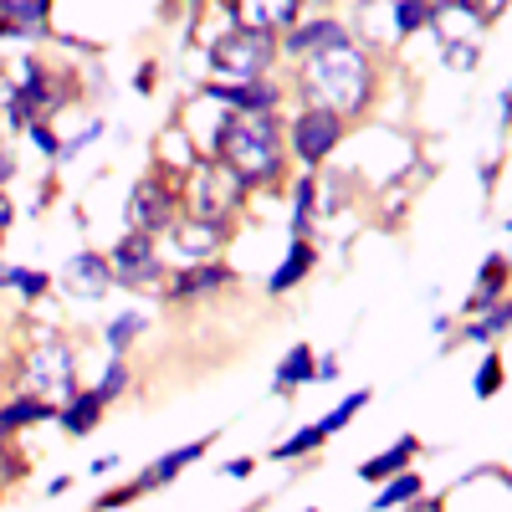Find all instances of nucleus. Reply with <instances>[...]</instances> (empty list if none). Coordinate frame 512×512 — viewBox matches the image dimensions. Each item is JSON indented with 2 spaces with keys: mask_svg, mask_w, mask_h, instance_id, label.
<instances>
[{
  "mask_svg": "<svg viewBox=\"0 0 512 512\" xmlns=\"http://www.w3.org/2000/svg\"><path fill=\"white\" fill-rule=\"evenodd\" d=\"M98 410H103V400H98V395H82V400H72V405L62 410V425H67L72 436H88L93 425H98Z\"/></svg>",
  "mask_w": 512,
  "mask_h": 512,
  "instance_id": "19",
  "label": "nucleus"
},
{
  "mask_svg": "<svg viewBox=\"0 0 512 512\" xmlns=\"http://www.w3.org/2000/svg\"><path fill=\"white\" fill-rule=\"evenodd\" d=\"M210 62H216V72H231V77H256L267 62H272V41L262 31H231L221 36L216 47H210Z\"/></svg>",
  "mask_w": 512,
  "mask_h": 512,
  "instance_id": "5",
  "label": "nucleus"
},
{
  "mask_svg": "<svg viewBox=\"0 0 512 512\" xmlns=\"http://www.w3.org/2000/svg\"><path fill=\"white\" fill-rule=\"evenodd\" d=\"M410 456H415V441L405 436V441H395V446L384 451V456L364 461V466H359V477H364V482H379V477H395V472H400V466H405Z\"/></svg>",
  "mask_w": 512,
  "mask_h": 512,
  "instance_id": "15",
  "label": "nucleus"
},
{
  "mask_svg": "<svg viewBox=\"0 0 512 512\" xmlns=\"http://www.w3.org/2000/svg\"><path fill=\"white\" fill-rule=\"evenodd\" d=\"M502 6H507V0H477L472 11H477V21H497V16H502Z\"/></svg>",
  "mask_w": 512,
  "mask_h": 512,
  "instance_id": "32",
  "label": "nucleus"
},
{
  "mask_svg": "<svg viewBox=\"0 0 512 512\" xmlns=\"http://www.w3.org/2000/svg\"><path fill=\"white\" fill-rule=\"evenodd\" d=\"M425 21H431V11H425L420 0H400V11H395V26L400 31H420Z\"/></svg>",
  "mask_w": 512,
  "mask_h": 512,
  "instance_id": "25",
  "label": "nucleus"
},
{
  "mask_svg": "<svg viewBox=\"0 0 512 512\" xmlns=\"http://www.w3.org/2000/svg\"><path fill=\"white\" fill-rule=\"evenodd\" d=\"M47 0H0V36H41Z\"/></svg>",
  "mask_w": 512,
  "mask_h": 512,
  "instance_id": "10",
  "label": "nucleus"
},
{
  "mask_svg": "<svg viewBox=\"0 0 512 512\" xmlns=\"http://www.w3.org/2000/svg\"><path fill=\"white\" fill-rule=\"evenodd\" d=\"M410 512H446L441 502H410Z\"/></svg>",
  "mask_w": 512,
  "mask_h": 512,
  "instance_id": "37",
  "label": "nucleus"
},
{
  "mask_svg": "<svg viewBox=\"0 0 512 512\" xmlns=\"http://www.w3.org/2000/svg\"><path fill=\"white\" fill-rule=\"evenodd\" d=\"M318 441H323V431H318V425H313V431H303V436H292V441H287V446H282L277 456H282V461H287V456H303V451H313Z\"/></svg>",
  "mask_w": 512,
  "mask_h": 512,
  "instance_id": "30",
  "label": "nucleus"
},
{
  "mask_svg": "<svg viewBox=\"0 0 512 512\" xmlns=\"http://www.w3.org/2000/svg\"><path fill=\"white\" fill-rule=\"evenodd\" d=\"M241 180L231 175L226 164H205L200 175H195V185H190V195H195V221H210V226H221L231 210L241 205Z\"/></svg>",
  "mask_w": 512,
  "mask_h": 512,
  "instance_id": "4",
  "label": "nucleus"
},
{
  "mask_svg": "<svg viewBox=\"0 0 512 512\" xmlns=\"http://www.w3.org/2000/svg\"><path fill=\"white\" fill-rule=\"evenodd\" d=\"M308 267H313V246H308V241H297V246L287 251V262L272 272V292H287V287H292L297 277H303Z\"/></svg>",
  "mask_w": 512,
  "mask_h": 512,
  "instance_id": "18",
  "label": "nucleus"
},
{
  "mask_svg": "<svg viewBox=\"0 0 512 512\" xmlns=\"http://www.w3.org/2000/svg\"><path fill=\"white\" fill-rule=\"evenodd\" d=\"M205 93L221 98V103H236V108H246V113H262V108L277 103V93L262 88V82H241V88H205Z\"/></svg>",
  "mask_w": 512,
  "mask_h": 512,
  "instance_id": "14",
  "label": "nucleus"
},
{
  "mask_svg": "<svg viewBox=\"0 0 512 512\" xmlns=\"http://www.w3.org/2000/svg\"><path fill=\"white\" fill-rule=\"evenodd\" d=\"M0 282H6V287H21V292H31V297H41V292H47V277H41V272H0Z\"/></svg>",
  "mask_w": 512,
  "mask_h": 512,
  "instance_id": "27",
  "label": "nucleus"
},
{
  "mask_svg": "<svg viewBox=\"0 0 512 512\" xmlns=\"http://www.w3.org/2000/svg\"><path fill=\"white\" fill-rule=\"evenodd\" d=\"M180 231V246L190 251V256H205L210 246H216V231L221 226H210V221H185V226H175Z\"/></svg>",
  "mask_w": 512,
  "mask_h": 512,
  "instance_id": "21",
  "label": "nucleus"
},
{
  "mask_svg": "<svg viewBox=\"0 0 512 512\" xmlns=\"http://www.w3.org/2000/svg\"><path fill=\"white\" fill-rule=\"evenodd\" d=\"M308 88L323 98L328 113H354L369 93V67L349 41H338V47L308 57Z\"/></svg>",
  "mask_w": 512,
  "mask_h": 512,
  "instance_id": "2",
  "label": "nucleus"
},
{
  "mask_svg": "<svg viewBox=\"0 0 512 512\" xmlns=\"http://www.w3.org/2000/svg\"><path fill=\"white\" fill-rule=\"evenodd\" d=\"M497 384H502V364L497 359H487L482 369H477V395L487 400V395H497Z\"/></svg>",
  "mask_w": 512,
  "mask_h": 512,
  "instance_id": "29",
  "label": "nucleus"
},
{
  "mask_svg": "<svg viewBox=\"0 0 512 512\" xmlns=\"http://www.w3.org/2000/svg\"><path fill=\"white\" fill-rule=\"evenodd\" d=\"M16 472H21V466H16V456H6V466H0V487H6Z\"/></svg>",
  "mask_w": 512,
  "mask_h": 512,
  "instance_id": "36",
  "label": "nucleus"
},
{
  "mask_svg": "<svg viewBox=\"0 0 512 512\" xmlns=\"http://www.w3.org/2000/svg\"><path fill=\"white\" fill-rule=\"evenodd\" d=\"M52 415H57V405H52V400L21 395V400H11V405H0V436L21 431V425H31V420H52Z\"/></svg>",
  "mask_w": 512,
  "mask_h": 512,
  "instance_id": "13",
  "label": "nucleus"
},
{
  "mask_svg": "<svg viewBox=\"0 0 512 512\" xmlns=\"http://www.w3.org/2000/svg\"><path fill=\"white\" fill-rule=\"evenodd\" d=\"M128 216H134V231L154 236L164 226H175V195L164 190V180H139L134 195H128Z\"/></svg>",
  "mask_w": 512,
  "mask_h": 512,
  "instance_id": "6",
  "label": "nucleus"
},
{
  "mask_svg": "<svg viewBox=\"0 0 512 512\" xmlns=\"http://www.w3.org/2000/svg\"><path fill=\"white\" fill-rule=\"evenodd\" d=\"M226 282H231L226 267H190V272L175 282V297H200V292H216V287H226Z\"/></svg>",
  "mask_w": 512,
  "mask_h": 512,
  "instance_id": "16",
  "label": "nucleus"
},
{
  "mask_svg": "<svg viewBox=\"0 0 512 512\" xmlns=\"http://www.w3.org/2000/svg\"><path fill=\"white\" fill-rule=\"evenodd\" d=\"M139 328H144V318H139V313H123V318H113V323H108V344H113V349H123V344H128V338H134Z\"/></svg>",
  "mask_w": 512,
  "mask_h": 512,
  "instance_id": "23",
  "label": "nucleus"
},
{
  "mask_svg": "<svg viewBox=\"0 0 512 512\" xmlns=\"http://www.w3.org/2000/svg\"><path fill=\"white\" fill-rule=\"evenodd\" d=\"M410 497H420V477H415V472L395 477L390 487L379 492V502H374V507H400V502H410Z\"/></svg>",
  "mask_w": 512,
  "mask_h": 512,
  "instance_id": "22",
  "label": "nucleus"
},
{
  "mask_svg": "<svg viewBox=\"0 0 512 512\" xmlns=\"http://www.w3.org/2000/svg\"><path fill=\"white\" fill-rule=\"evenodd\" d=\"M16 108V88H11V77H0V113H11Z\"/></svg>",
  "mask_w": 512,
  "mask_h": 512,
  "instance_id": "33",
  "label": "nucleus"
},
{
  "mask_svg": "<svg viewBox=\"0 0 512 512\" xmlns=\"http://www.w3.org/2000/svg\"><path fill=\"white\" fill-rule=\"evenodd\" d=\"M364 400H369V395H349L344 405H338V410H333V415H328V420L318 425V431H323V436H333V431H344V425H349V415H354V410H359Z\"/></svg>",
  "mask_w": 512,
  "mask_h": 512,
  "instance_id": "26",
  "label": "nucleus"
},
{
  "mask_svg": "<svg viewBox=\"0 0 512 512\" xmlns=\"http://www.w3.org/2000/svg\"><path fill=\"white\" fill-rule=\"evenodd\" d=\"M216 154L241 185H262V180L277 175V139H272V128L251 113H231L216 128Z\"/></svg>",
  "mask_w": 512,
  "mask_h": 512,
  "instance_id": "1",
  "label": "nucleus"
},
{
  "mask_svg": "<svg viewBox=\"0 0 512 512\" xmlns=\"http://www.w3.org/2000/svg\"><path fill=\"white\" fill-rule=\"evenodd\" d=\"M338 144V113H328V108H313V113H303L297 118V128H292V149L303 154L308 164H318V159H328V149Z\"/></svg>",
  "mask_w": 512,
  "mask_h": 512,
  "instance_id": "8",
  "label": "nucleus"
},
{
  "mask_svg": "<svg viewBox=\"0 0 512 512\" xmlns=\"http://www.w3.org/2000/svg\"><path fill=\"white\" fill-rule=\"evenodd\" d=\"M16 175V159H11V149H0V185H6Z\"/></svg>",
  "mask_w": 512,
  "mask_h": 512,
  "instance_id": "34",
  "label": "nucleus"
},
{
  "mask_svg": "<svg viewBox=\"0 0 512 512\" xmlns=\"http://www.w3.org/2000/svg\"><path fill=\"white\" fill-rule=\"evenodd\" d=\"M11 216H16V210H11V200H6V195H0V236H6V226H11Z\"/></svg>",
  "mask_w": 512,
  "mask_h": 512,
  "instance_id": "35",
  "label": "nucleus"
},
{
  "mask_svg": "<svg viewBox=\"0 0 512 512\" xmlns=\"http://www.w3.org/2000/svg\"><path fill=\"white\" fill-rule=\"evenodd\" d=\"M123 384H128V369H123V364L113 359V364H108V374H103V384H98V390H93V395H98V400L108 405V400H113V395L123 390Z\"/></svg>",
  "mask_w": 512,
  "mask_h": 512,
  "instance_id": "28",
  "label": "nucleus"
},
{
  "mask_svg": "<svg viewBox=\"0 0 512 512\" xmlns=\"http://www.w3.org/2000/svg\"><path fill=\"white\" fill-rule=\"evenodd\" d=\"M21 379H26V395H36V400H52L57 405L62 395H72V354H67V344L41 338V344L26 354Z\"/></svg>",
  "mask_w": 512,
  "mask_h": 512,
  "instance_id": "3",
  "label": "nucleus"
},
{
  "mask_svg": "<svg viewBox=\"0 0 512 512\" xmlns=\"http://www.w3.org/2000/svg\"><path fill=\"white\" fill-rule=\"evenodd\" d=\"M113 277L118 282H154L159 277V256H154V236L134 231L113 246Z\"/></svg>",
  "mask_w": 512,
  "mask_h": 512,
  "instance_id": "7",
  "label": "nucleus"
},
{
  "mask_svg": "<svg viewBox=\"0 0 512 512\" xmlns=\"http://www.w3.org/2000/svg\"><path fill=\"white\" fill-rule=\"evenodd\" d=\"M72 282L88 292V297H103V287H108V267L98 262V256L82 251V256H72Z\"/></svg>",
  "mask_w": 512,
  "mask_h": 512,
  "instance_id": "17",
  "label": "nucleus"
},
{
  "mask_svg": "<svg viewBox=\"0 0 512 512\" xmlns=\"http://www.w3.org/2000/svg\"><path fill=\"white\" fill-rule=\"evenodd\" d=\"M344 41V31H338V21H313V26H297L287 36V52H303V57H318L328 47H338Z\"/></svg>",
  "mask_w": 512,
  "mask_h": 512,
  "instance_id": "11",
  "label": "nucleus"
},
{
  "mask_svg": "<svg viewBox=\"0 0 512 512\" xmlns=\"http://www.w3.org/2000/svg\"><path fill=\"white\" fill-rule=\"evenodd\" d=\"M497 282H502V262H487V272H482V282H477V292H472V308H487V303H492Z\"/></svg>",
  "mask_w": 512,
  "mask_h": 512,
  "instance_id": "24",
  "label": "nucleus"
},
{
  "mask_svg": "<svg viewBox=\"0 0 512 512\" xmlns=\"http://www.w3.org/2000/svg\"><path fill=\"white\" fill-rule=\"evenodd\" d=\"M205 451V441H190V446H180V451H169V456H159L154 466H149V472L134 482V492H149V487H159V482H169V477H180L185 472V466L195 461Z\"/></svg>",
  "mask_w": 512,
  "mask_h": 512,
  "instance_id": "12",
  "label": "nucleus"
},
{
  "mask_svg": "<svg viewBox=\"0 0 512 512\" xmlns=\"http://www.w3.org/2000/svg\"><path fill=\"white\" fill-rule=\"evenodd\" d=\"M308 200H313V180H303V185H297V210H292V226H297V231L308 226Z\"/></svg>",
  "mask_w": 512,
  "mask_h": 512,
  "instance_id": "31",
  "label": "nucleus"
},
{
  "mask_svg": "<svg viewBox=\"0 0 512 512\" xmlns=\"http://www.w3.org/2000/svg\"><path fill=\"white\" fill-rule=\"evenodd\" d=\"M303 379H313V354L297 344V349L282 359V369H277V390H287V384H303Z\"/></svg>",
  "mask_w": 512,
  "mask_h": 512,
  "instance_id": "20",
  "label": "nucleus"
},
{
  "mask_svg": "<svg viewBox=\"0 0 512 512\" xmlns=\"http://www.w3.org/2000/svg\"><path fill=\"white\" fill-rule=\"evenodd\" d=\"M236 16H241V31H277V26H292L297 16V0H236Z\"/></svg>",
  "mask_w": 512,
  "mask_h": 512,
  "instance_id": "9",
  "label": "nucleus"
}]
</instances>
